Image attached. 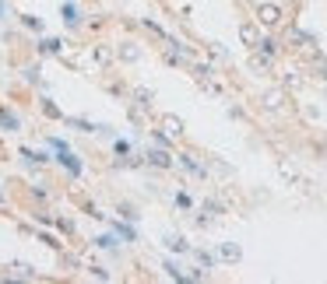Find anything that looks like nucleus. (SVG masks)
Wrapping results in <instances>:
<instances>
[{
    "instance_id": "15",
    "label": "nucleus",
    "mask_w": 327,
    "mask_h": 284,
    "mask_svg": "<svg viewBox=\"0 0 327 284\" xmlns=\"http://www.w3.org/2000/svg\"><path fill=\"white\" fill-rule=\"evenodd\" d=\"M25 74H28V81H32V84H39V67H28Z\"/></svg>"
},
{
    "instance_id": "5",
    "label": "nucleus",
    "mask_w": 327,
    "mask_h": 284,
    "mask_svg": "<svg viewBox=\"0 0 327 284\" xmlns=\"http://www.w3.org/2000/svg\"><path fill=\"white\" fill-rule=\"evenodd\" d=\"M240 39H243L246 46H257V42H260V35H257L253 25H243V28H240Z\"/></svg>"
},
{
    "instance_id": "11",
    "label": "nucleus",
    "mask_w": 327,
    "mask_h": 284,
    "mask_svg": "<svg viewBox=\"0 0 327 284\" xmlns=\"http://www.w3.org/2000/svg\"><path fill=\"white\" fill-rule=\"evenodd\" d=\"M11 274H14V277H35V274H32V267H28V263H25V267H11Z\"/></svg>"
},
{
    "instance_id": "4",
    "label": "nucleus",
    "mask_w": 327,
    "mask_h": 284,
    "mask_svg": "<svg viewBox=\"0 0 327 284\" xmlns=\"http://www.w3.org/2000/svg\"><path fill=\"white\" fill-rule=\"evenodd\" d=\"M162 127H165V134H169V137H179V134H183V123H179L176 116H165Z\"/></svg>"
},
{
    "instance_id": "14",
    "label": "nucleus",
    "mask_w": 327,
    "mask_h": 284,
    "mask_svg": "<svg viewBox=\"0 0 327 284\" xmlns=\"http://www.w3.org/2000/svg\"><path fill=\"white\" fill-rule=\"evenodd\" d=\"M95 242H99L102 249H109V246H116V239H113V235H102V239H95Z\"/></svg>"
},
{
    "instance_id": "13",
    "label": "nucleus",
    "mask_w": 327,
    "mask_h": 284,
    "mask_svg": "<svg viewBox=\"0 0 327 284\" xmlns=\"http://www.w3.org/2000/svg\"><path fill=\"white\" fill-rule=\"evenodd\" d=\"M120 56H123V60H137V49H134V46H123Z\"/></svg>"
},
{
    "instance_id": "9",
    "label": "nucleus",
    "mask_w": 327,
    "mask_h": 284,
    "mask_svg": "<svg viewBox=\"0 0 327 284\" xmlns=\"http://www.w3.org/2000/svg\"><path fill=\"white\" fill-rule=\"evenodd\" d=\"M264 105H267V109H278V105H282V91H267V95H264Z\"/></svg>"
},
{
    "instance_id": "2",
    "label": "nucleus",
    "mask_w": 327,
    "mask_h": 284,
    "mask_svg": "<svg viewBox=\"0 0 327 284\" xmlns=\"http://www.w3.org/2000/svg\"><path fill=\"white\" fill-rule=\"evenodd\" d=\"M218 256H222V260H229V263H236V260L243 256V249H240V246H232V242H225V246L218 249Z\"/></svg>"
},
{
    "instance_id": "1",
    "label": "nucleus",
    "mask_w": 327,
    "mask_h": 284,
    "mask_svg": "<svg viewBox=\"0 0 327 284\" xmlns=\"http://www.w3.org/2000/svg\"><path fill=\"white\" fill-rule=\"evenodd\" d=\"M257 18H260V25L274 28V25L282 21V7H278V4H260V7H257Z\"/></svg>"
},
{
    "instance_id": "3",
    "label": "nucleus",
    "mask_w": 327,
    "mask_h": 284,
    "mask_svg": "<svg viewBox=\"0 0 327 284\" xmlns=\"http://www.w3.org/2000/svg\"><path fill=\"white\" fill-rule=\"evenodd\" d=\"M0 127H4V130H18L21 123H18V116H14L11 109H0Z\"/></svg>"
},
{
    "instance_id": "16",
    "label": "nucleus",
    "mask_w": 327,
    "mask_h": 284,
    "mask_svg": "<svg viewBox=\"0 0 327 284\" xmlns=\"http://www.w3.org/2000/svg\"><path fill=\"white\" fill-rule=\"evenodd\" d=\"M0 14H4V4H0Z\"/></svg>"
},
{
    "instance_id": "8",
    "label": "nucleus",
    "mask_w": 327,
    "mask_h": 284,
    "mask_svg": "<svg viewBox=\"0 0 327 284\" xmlns=\"http://www.w3.org/2000/svg\"><path fill=\"white\" fill-rule=\"evenodd\" d=\"M60 49H64L60 39H42V42H39V53H60Z\"/></svg>"
},
{
    "instance_id": "12",
    "label": "nucleus",
    "mask_w": 327,
    "mask_h": 284,
    "mask_svg": "<svg viewBox=\"0 0 327 284\" xmlns=\"http://www.w3.org/2000/svg\"><path fill=\"white\" fill-rule=\"evenodd\" d=\"M21 21H25L32 32H42V21H39V18H32V14H28V18H21Z\"/></svg>"
},
{
    "instance_id": "6",
    "label": "nucleus",
    "mask_w": 327,
    "mask_h": 284,
    "mask_svg": "<svg viewBox=\"0 0 327 284\" xmlns=\"http://www.w3.org/2000/svg\"><path fill=\"white\" fill-rule=\"evenodd\" d=\"M148 158H152V165H155V168H169V165H172V158H169V151H152Z\"/></svg>"
},
{
    "instance_id": "7",
    "label": "nucleus",
    "mask_w": 327,
    "mask_h": 284,
    "mask_svg": "<svg viewBox=\"0 0 327 284\" xmlns=\"http://www.w3.org/2000/svg\"><path fill=\"white\" fill-rule=\"evenodd\" d=\"M64 21H67V25H71V28H74V25H78V21H81V11H78V7H74V4H64Z\"/></svg>"
},
{
    "instance_id": "10",
    "label": "nucleus",
    "mask_w": 327,
    "mask_h": 284,
    "mask_svg": "<svg viewBox=\"0 0 327 284\" xmlns=\"http://www.w3.org/2000/svg\"><path fill=\"white\" fill-rule=\"evenodd\" d=\"M165 242H169V249H172V253H183V249H186V242H183L179 235H169Z\"/></svg>"
}]
</instances>
